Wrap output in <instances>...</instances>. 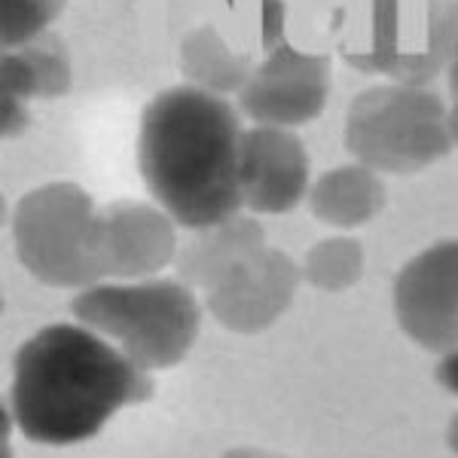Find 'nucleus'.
<instances>
[{"label": "nucleus", "mask_w": 458, "mask_h": 458, "mask_svg": "<svg viewBox=\"0 0 458 458\" xmlns=\"http://www.w3.org/2000/svg\"><path fill=\"white\" fill-rule=\"evenodd\" d=\"M150 397V370L77 321L40 327L19 345L6 406L31 443L77 446L92 440L123 406Z\"/></svg>", "instance_id": "nucleus-1"}, {"label": "nucleus", "mask_w": 458, "mask_h": 458, "mask_svg": "<svg viewBox=\"0 0 458 458\" xmlns=\"http://www.w3.org/2000/svg\"><path fill=\"white\" fill-rule=\"evenodd\" d=\"M242 135L226 95L190 83L165 89L144 107L138 168L147 193L177 226L196 233L242 214Z\"/></svg>", "instance_id": "nucleus-2"}, {"label": "nucleus", "mask_w": 458, "mask_h": 458, "mask_svg": "<svg viewBox=\"0 0 458 458\" xmlns=\"http://www.w3.org/2000/svg\"><path fill=\"white\" fill-rule=\"evenodd\" d=\"M71 312L150 373L181 364L202 327L196 291L181 278H107L77 291Z\"/></svg>", "instance_id": "nucleus-3"}, {"label": "nucleus", "mask_w": 458, "mask_h": 458, "mask_svg": "<svg viewBox=\"0 0 458 458\" xmlns=\"http://www.w3.org/2000/svg\"><path fill=\"white\" fill-rule=\"evenodd\" d=\"M13 248L28 276L58 291L107 282L105 220L80 183L53 181L28 190L13 208Z\"/></svg>", "instance_id": "nucleus-4"}, {"label": "nucleus", "mask_w": 458, "mask_h": 458, "mask_svg": "<svg viewBox=\"0 0 458 458\" xmlns=\"http://www.w3.org/2000/svg\"><path fill=\"white\" fill-rule=\"evenodd\" d=\"M446 110L425 86L364 89L345 110V147L354 162L379 174H416L453 150Z\"/></svg>", "instance_id": "nucleus-5"}, {"label": "nucleus", "mask_w": 458, "mask_h": 458, "mask_svg": "<svg viewBox=\"0 0 458 458\" xmlns=\"http://www.w3.org/2000/svg\"><path fill=\"white\" fill-rule=\"evenodd\" d=\"M394 318L419 349H458V239L419 250L394 278Z\"/></svg>", "instance_id": "nucleus-6"}, {"label": "nucleus", "mask_w": 458, "mask_h": 458, "mask_svg": "<svg viewBox=\"0 0 458 458\" xmlns=\"http://www.w3.org/2000/svg\"><path fill=\"white\" fill-rule=\"evenodd\" d=\"M330 95V58L302 53L291 43L269 49V58L239 92L242 110L254 125L300 129L321 116Z\"/></svg>", "instance_id": "nucleus-7"}, {"label": "nucleus", "mask_w": 458, "mask_h": 458, "mask_svg": "<svg viewBox=\"0 0 458 458\" xmlns=\"http://www.w3.org/2000/svg\"><path fill=\"white\" fill-rule=\"evenodd\" d=\"M300 282V266L278 248L266 245L205 293V309L224 330L263 334L291 309Z\"/></svg>", "instance_id": "nucleus-8"}, {"label": "nucleus", "mask_w": 458, "mask_h": 458, "mask_svg": "<svg viewBox=\"0 0 458 458\" xmlns=\"http://www.w3.org/2000/svg\"><path fill=\"white\" fill-rule=\"evenodd\" d=\"M242 199L250 214H287L312 190V162L293 129L254 125L242 135Z\"/></svg>", "instance_id": "nucleus-9"}, {"label": "nucleus", "mask_w": 458, "mask_h": 458, "mask_svg": "<svg viewBox=\"0 0 458 458\" xmlns=\"http://www.w3.org/2000/svg\"><path fill=\"white\" fill-rule=\"evenodd\" d=\"M105 220V266L107 278L138 282L159 276L177 260V224L159 205L114 202L101 208Z\"/></svg>", "instance_id": "nucleus-10"}, {"label": "nucleus", "mask_w": 458, "mask_h": 458, "mask_svg": "<svg viewBox=\"0 0 458 458\" xmlns=\"http://www.w3.org/2000/svg\"><path fill=\"white\" fill-rule=\"evenodd\" d=\"M71 89V58L64 40L43 31L0 58V131L16 138L28 129L31 101L62 98Z\"/></svg>", "instance_id": "nucleus-11"}, {"label": "nucleus", "mask_w": 458, "mask_h": 458, "mask_svg": "<svg viewBox=\"0 0 458 458\" xmlns=\"http://www.w3.org/2000/svg\"><path fill=\"white\" fill-rule=\"evenodd\" d=\"M266 248V233L257 217L235 214V217L196 229L193 239L177 250V278L187 282L193 291L208 293L214 284H220L235 266Z\"/></svg>", "instance_id": "nucleus-12"}, {"label": "nucleus", "mask_w": 458, "mask_h": 458, "mask_svg": "<svg viewBox=\"0 0 458 458\" xmlns=\"http://www.w3.org/2000/svg\"><path fill=\"white\" fill-rule=\"evenodd\" d=\"M309 208L315 220L334 229H358L367 226L386 208V183L379 172L345 162L324 172L309 190Z\"/></svg>", "instance_id": "nucleus-13"}, {"label": "nucleus", "mask_w": 458, "mask_h": 458, "mask_svg": "<svg viewBox=\"0 0 458 458\" xmlns=\"http://www.w3.org/2000/svg\"><path fill=\"white\" fill-rule=\"evenodd\" d=\"M177 64L190 86L208 89L217 95L242 92L250 77L245 58L235 55L211 25H202L183 37L181 49H177Z\"/></svg>", "instance_id": "nucleus-14"}, {"label": "nucleus", "mask_w": 458, "mask_h": 458, "mask_svg": "<svg viewBox=\"0 0 458 458\" xmlns=\"http://www.w3.org/2000/svg\"><path fill=\"white\" fill-rule=\"evenodd\" d=\"M300 269L306 284L324 293H343L364 276V248L349 235H330L306 250Z\"/></svg>", "instance_id": "nucleus-15"}, {"label": "nucleus", "mask_w": 458, "mask_h": 458, "mask_svg": "<svg viewBox=\"0 0 458 458\" xmlns=\"http://www.w3.org/2000/svg\"><path fill=\"white\" fill-rule=\"evenodd\" d=\"M263 47L276 49L282 43V31H284V4L282 0H263Z\"/></svg>", "instance_id": "nucleus-16"}, {"label": "nucleus", "mask_w": 458, "mask_h": 458, "mask_svg": "<svg viewBox=\"0 0 458 458\" xmlns=\"http://www.w3.org/2000/svg\"><path fill=\"white\" fill-rule=\"evenodd\" d=\"M437 379L453 391V394H458V349L443 354V360L437 367Z\"/></svg>", "instance_id": "nucleus-17"}, {"label": "nucleus", "mask_w": 458, "mask_h": 458, "mask_svg": "<svg viewBox=\"0 0 458 458\" xmlns=\"http://www.w3.org/2000/svg\"><path fill=\"white\" fill-rule=\"evenodd\" d=\"M220 458H291V455L269 453V449H257V446H239V449H229Z\"/></svg>", "instance_id": "nucleus-18"}, {"label": "nucleus", "mask_w": 458, "mask_h": 458, "mask_svg": "<svg viewBox=\"0 0 458 458\" xmlns=\"http://www.w3.org/2000/svg\"><path fill=\"white\" fill-rule=\"evenodd\" d=\"M446 129H449V141L458 150V98L453 101V107L446 110Z\"/></svg>", "instance_id": "nucleus-19"}, {"label": "nucleus", "mask_w": 458, "mask_h": 458, "mask_svg": "<svg viewBox=\"0 0 458 458\" xmlns=\"http://www.w3.org/2000/svg\"><path fill=\"white\" fill-rule=\"evenodd\" d=\"M446 443H449V449L458 455V416L449 422V431H446Z\"/></svg>", "instance_id": "nucleus-20"}, {"label": "nucleus", "mask_w": 458, "mask_h": 458, "mask_svg": "<svg viewBox=\"0 0 458 458\" xmlns=\"http://www.w3.org/2000/svg\"><path fill=\"white\" fill-rule=\"evenodd\" d=\"M449 89H453V95L458 98V58L449 64Z\"/></svg>", "instance_id": "nucleus-21"}]
</instances>
